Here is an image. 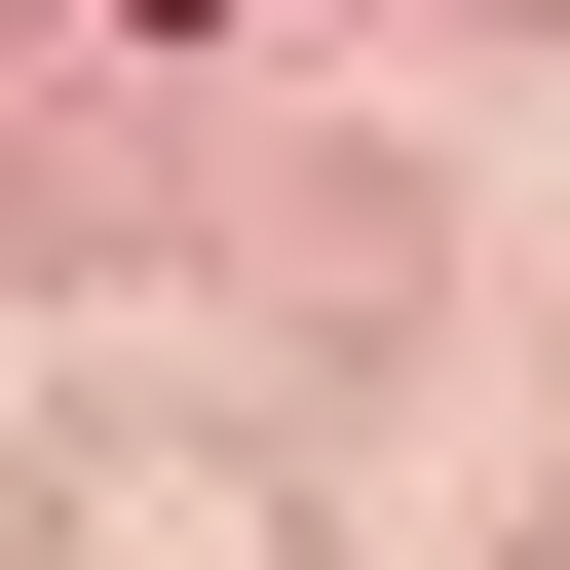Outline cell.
<instances>
[{
	"mask_svg": "<svg viewBox=\"0 0 570 570\" xmlns=\"http://www.w3.org/2000/svg\"><path fill=\"white\" fill-rule=\"evenodd\" d=\"M153 39H228V0H153Z\"/></svg>",
	"mask_w": 570,
	"mask_h": 570,
	"instance_id": "6da1fadb",
	"label": "cell"
}]
</instances>
